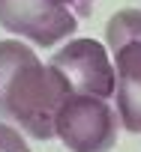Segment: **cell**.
<instances>
[{"label": "cell", "mask_w": 141, "mask_h": 152, "mask_svg": "<svg viewBox=\"0 0 141 152\" xmlns=\"http://www.w3.org/2000/svg\"><path fill=\"white\" fill-rule=\"evenodd\" d=\"M120 116L108 99L72 93L54 116V137L63 140L69 152H111L117 143Z\"/></svg>", "instance_id": "obj_2"}, {"label": "cell", "mask_w": 141, "mask_h": 152, "mask_svg": "<svg viewBox=\"0 0 141 152\" xmlns=\"http://www.w3.org/2000/svg\"><path fill=\"white\" fill-rule=\"evenodd\" d=\"M72 96L63 75L18 39L0 42V116L36 140L54 137V116Z\"/></svg>", "instance_id": "obj_1"}, {"label": "cell", "mask_w": 141, "mask_h": 152, "mask_svg": "<svg viewBox=\"0 0 141 152\" xmlns=\"http://www.w3.org/2000/svg\"><path fill=\"white\" fill-rule=\"evenodd\" d=\"M117 72V116L120 125L132 134H141V36L111 48Z\"/></svg>", "instance_id": "obj_5"}, {"label": "cell", "mask_w": 141, "mask_h": 152, "mask_svg": "<svg viewBox=\"0 0 141 152\" xmlns=\"http://www.w3.org/2000/svg\"><path fill=\"white\" fill-rule=\"evenodd\" d=\"M0 27L33 45L51 48L75 33L78 21L69 0H0Z\"/></svg>", "instance_id": "obj_3"}, {"label": "cell", "mask_w": 141, "mask_h": 152, "mask_svg": "<svg viewBox=\"0 0 141 152\" xmlns=\"http://www.w3.org/2000/svg\"><path fill=\"white\" fill-rule=\"evenodd\" d=\"M0 152H30V146L24 143L18 128L0 122Z\"/></svg>", "instance_id": "obj_7"}, {"label": "cell", "mask_w": 141, "mask_h": 152, "mask_svg": "<svg viewBox=\"0 0 141 152\" xmlns=\"http://www.w3.org/2000/svg\"><path fill=\"white\" fill-rule=\"evenodd\" d=\"M51 66L69 81L72 93H87L99 99L114 96L117 72L105 45H99L96 39H72L51 57Z\"/></svg>", "instance_id": "obj_4"}, {"label": "cell", "mask_w": 141, "mask_h": 152, "mask_svg": "<svg viewBox=\"0 0 141 152\" xmlns=\"http://www.w3.org/2000/svg\"><path fill=\"white\" fill-rule=\"evenodd\" d=\"M90 0H69V6H87Z\"/></svg>", "instance_id": "obj_8"}, {"label": "cell", "mask_w": 141, "mask_h": 152, "mask_svg": "<svg viewBox=\"0 0 141 152\" xmlns=\"http://www.w3.org/2000/svg\"><path fill=\"white\" fill-rule=\"evenodd\" d=\"M135 36H141V12L138 9H123L108 18V24H105V45L108 48H117L120 42L135 39Z\"/></svg>", "instance_id": "obj_6"}]
</instances>
